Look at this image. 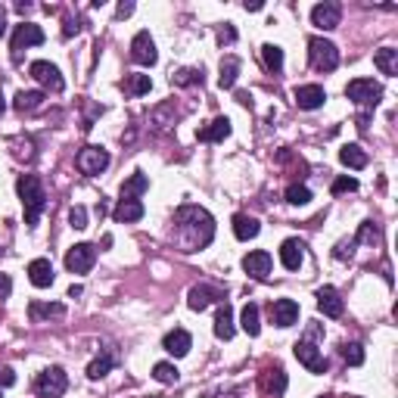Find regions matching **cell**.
<instances>
[{
  "mask_svg": "<svg viewBox=\"0 0 398 398\" xmlns=\"http://www.w3.org/2000/svg\"><path fill=\"white\" fill-rule=\"evenodd\" d=\"M175 237L184 246V252L206 249L215 240V218L202 206H181L175 212Z\"/></svg>",
  "mask_w": 398,
  "mask_h": 398,
  "instance_id": "cell-1",
  "label": "cell"
},
{
  "mask_svg": "<svg viewBox=\"0 0 398 398\" xmlns=\"http://www.w3.org/2000/svg\"><path fill=\"white\" fill-rule=\"evenodd\" d=\"M346 97L352 100L355 106H361V115H358V128L364 131V128H368L370 112L377 109L380 100H383V88H380L373 78H355V81H349Z\"/></svg>",
  "mask_w": 398,
  "mask_h": 398,
  "instance_id": "cell-2",
  "label": "cell"
},
{
  "mask_svg": "<svg viewBox=\"0 0 398 398\" xmlns=\"http://www.w3.org/2000/svg\"><path fill=\"white\" fill-rule=\"evenodd\" d=\"M16 190H19L22 209H25V224L28 228H35V224L41 221L44 209H47V193H44L41 177L37 175H22L19 184H16Z\"/></svg>",
  "mask_w": 398,
  "mask_h": 398,
  "instance_id": "cell-3",
  "label": "cell"
},
{
  "mask_svg": "<svg viewBox=\"0 0 398 398\" xmlns=\"http://www.w3.org/2000/svg\"><path fill=\"white\" fill-rule=\"evenodd\" d=\"M308 59H311V69H317V72H333V69L339 66V50H336V44L327 41V37H311Z\"/></svg>",
  "mask_w": 398,
  "mask_h": 398,
  "instance_id": "cell-4",
  "label": "cell"
},
{
  "mask_svg": "<svg viewBox=\"0 0 398 398\" xmlns=\"http://www.w3.org/2000/svg\"><path fill=\"white\" fill-rule=\"evenodd\" d=\"M66 389H69V377L62 368H47V370L37 373V380H35L37 398H62Z\"/></svg>",
  "mask_w": 398,
  "mask_h": 398,
  "instance_id": "cell-5",
  "label": "cell"
},
{
  "mask_svg": "<svg viewBox=\"0 0 398 398\" xmlns=\"http://www.w3.org/2000/svg\"><path fill=\"white\" fill-rule=\"evenodd\" d=\"M109 165V153L103 146H84L81 153L75 156V168L81 171V175H100V171H106Z\"/></svg>",
  "mask_w": 398,
  "mask_h": 398,
  "instance_id": "cell-6",
  "label": "cell"
},
{
  "mask_svg": "<svg viewBox=\"0 0 398 398\" xmlns=\"http://www.w3.org/2000/svg\"><path fill=\"white\" fill-rule=\"evenodd\" d=\"M286 383H290V380H286V373H283L280 364H274V368H264L259 373V392H262V398H283Z\"/></svg>",
  "mask_w": 398,
  "mask_h": 398,
  "instance_id": "cell-7",
  "label": "cell"
},
{
  "mask_svg": "<svg viewBox=\"0 0 398 398\" xmlns=\"http://www.w3.org/2000/svg\"><path fill=\"white\" fill-rule=\"evenodd\" d=\"M93 262H97V249L90 243H75L66 252V268L72 271V274H88L93 268Z\"/></svg>",
  "mask_w": 398,
  "mask_h": 398,
  "instance_id": "cell-8",
  "label": "cell"
},
{
  "mask_svg": "<svg viewBox=\"0 0 398 398\" xmlns=\"http://www.w3.org/2000/svg\"><path fill=\"white\" fill-rule=\"evenodd\" d=\"M35 44H44V31L37 28V25H31V22H22V25H16L13 31V59L19 62L22 59V50L25 47H35Z\"/></svg>",
  "mask_w": 398,
  "mask_h": 398,
  "instance_id": "cell-9",
  "label": "cell"
},
{
  "mask_svg": "<svg viewBox=\"0 0 398 398\" xmlns=\"http://www.w3.org/2000/svg\"><path fill=\"white\" fill-rule=\"evenodd\" d=\"M293 352H295V358H299V364H305L311 373H327V358L321 355V349H317L311 339L295 342Z\"/></svg>",
  "mask_w": 398,
  "mask_h": 398,
  "instance_id": "cell-10",
  "label": "cell"
},
{
  "mask_svg": "<svg viewBox=\"0 0 398 398\" xmlns=\"http://www.w3.org/2000/svg\"><path fill=\"white\" fill-rule=\"evenodd\" d=\"M28 72H31V78H35L37 84H44L47 90H53V93L62 90V75H59V69L53 66V62L37 59V62H31L28 66Z\"/></svg>",
  "mask_w": 398,
  "mask_h": 398,
  "instance_id": "cell-11",
  "label": "cell"
},
{
  "mask_svg": "<svg viewBox=\"0 0 398 398\" xmlns=\"http://www.w3.org/2000/svg\"><path fill=\"white\" fill-rule=\"evenodd\" d=\"M131 59H134L137 66H156L159 53H156V44H153L150 31H137L134 35V41H131Z\"/></svg>",
  "mask_w": 398,
  "mask_h": 398,
  "instance_id": "cell-12",
  "label": "cell"
},
{
  "mask_svg": "<svg viewBox=\"0 0 398 398\" xmlns=\"http://www.w3.org/2000/svg\"><path fill=\"white\" fill-rule=\"evenodd\" d=\"M339 19H342V6L339 4H317L315 10H311V25H317L324 31L336 28Z\"/></svg>",
  "mask_w": 398,
  "mask_h": 398,
  "instance_id": "cell-13",
  "label": "cell"
},
{
  "mask_svg": "<svg viewBox=\"0 0 398 398\" xmlns=\"http://www.w3.org/2000/svg\"><path fill=\"white\" fill-rule=\"evenodd\" d=\"M243 271L249 277L255 280H264L271 274V252H264V249H255V252H249L243 259Z\"/></svg>",
  "mask_w": 398,
  "mask_h": 398,
  "instance_id": "cell-14",
  "label": "cell"
},
{
  "mask_svg": "<svg viewBox=\"0 0 398 398\" xmlns=\"http://www.w3.org/2000/svg\"><path fill=\"white\" fill-rule=\"evenodd\" d=\"M271 321L277 327H293L299 321V305H295L293 299H277L271 302Z\"/></svg>",
  "mask_w": 398,
  "mask_h": 398,
  "instance_id": "cell-15",
  "label": "cell"
},
{
  "mask_svg": "<svg viewBox=\"0 0 398 398\" xmlns=\"http://www.w3.org/2000/svg\"><path fill=\"white\" fill-rule=\"evenodd\" d=\"M218 299H224V293L215 290V286H193V290L187 293V305H190L193 311H206Z\"/></svg>",
  "mask_w": 398,
  "mask_h": 398,
  "instance_id": "cell-16",
  "label": "cell"
},
{
  "mask_svg": "<svg viewBox=\"0 0 398 398\" xmlns=\"http://www.w3.org/2000/svg\"><path fill=\"white\" fill-rule=\"evenodd\" d=\"M327 100V93L321 84H302V88H295V106L299 109H321Z\"/></svg>",
  "mask_w": 398,
  "mask_h": 398,
  "instance_id": "cell-17",
  "label": "cell"
},
{
  "mask_svg": "<svg viewBox=\"0 0 398 398\" xmlns=\"http://www.w3.org/2000/svg\"><path fill=\"white\" fill-rule=\"evenodd\" d=\"M162 349H165L168 355H175V358H184V355L193 349V339H190V333L177 327V330L165 333V339H162Z\"/></svg>",
  "mask_w": 398,
  "mask_h": 398,
  "instance_id": "cell-18",
  "label": "cell"
},
{
  "mask_svg": "<svg viewBox=\"0 0 398 398\" xmlns=\"http://www.w3.org/2000/svg\"><path fill=\"white\" fill-rule=\"evenodd\" d=\"M28 280L37 286V290H47V286H53L57 274H53L50 259H35V262H31V264H28Z\"/></svg>",
  "mask_w": 398,
  "mask_h": 398,
  "instance_id": "cell-19",
  "label": "cell"
},
{
  "mask_svg": "<svg viewBox=\"0 0 398 398\" xmlns=\"http://www.w3.org/2000/svg\"><path fill=\"white\" fill-rule=\"evenodd\" d=\"M317 308H321L327 317H342V311H346L339 293L333 290V286H321V290H317Z\"/></svg>",
  "mask_w": 398,
  "mask_h": 398,
  "instance_id": "cell-20",
  "label": "cell"
},
{
  "mask_svg": "<svg viewBox=\"0 0 398 398\" xmlns=\"http://www.w3.org/2000/svg\"><path fill=\"white\" fill-rule=\"evenodd\" d=\"M197 137L202 140V144H221L224 137H230V119L218 115L215 122H209L202 131H197Z\"/></svg>",
  "mask_w": 398,
  "mask_h": 398,
  "instance_id": "cell-21",
  "label": "cell"
},
{
  "mask_svg": "<svg viewBox=\"0 0 398 398\" xmlns=\"http://www.w3.org/2000/svg\"><path fill=\"white\" fill-rule=\"evenodd\" d=\"M144 202L140 199H119V206H115V212H112V218L119 224H134V221H140L144 218Z\"/></svg>",
  "mask_w": 398,
  "mask_h": 398,
  "instance_id": "cell-22",
  "label": "cell"
},
{
  "mask_svg": "<svg viewBox=\"0 0 398 398\" xmlns=\"http://www.w3.org/2000/svg\"><path fill=\"white\" fill-rule=\"evenodd\" d=\"M44 90H19L16 93V112H22V115H28V112H37V109L44 106Z\"/></svg>",
  "mask_w": 398,
  "mask_h": 398,
  "instance_id": "cell-23",
  "label": "cell"
},
{
  "mask_svg": "<svg viewBox=\"0 0 398 398\" xmlns=\"http://www.w3.org/2000/svg\"><path fill=\"white\" fill-rule=\"evenodd\" d=\"M302 246L299 240H283V246H280V262H283V268L286 271H295L302 264V259H305V252H302Z\"/></svg>",
  "mask_w": 398,
  "mask_h": 398,
  "instance_id": "cell-24",
  "label": "cell"
},
{
  "mask_svg": "<svg viewBox=\"0 0 398 398\" xmlns=\"http://www.w3.org/2000/svg\"><path fill=\"white\" fill-rule=\"evenodd\" d=\"M146 190H150V177H146L144 171H134V175L122 184V199H140Z\"/></svg>",
  "mask_w": 398,
  "mask_h": 398,
  "instance_id": "cell-25",
  "label": "cell"
},
{
  "mask_svg": "<svg viewBox=\"0 0 398 398\" xmlns=\"http://www.w3.org/2000/svg\"><path fill=\"white\" fill-rule=\"evenodd\" d=\"M259 221H255V218L252 215H233V237H237V240H243V243H246V240H255V237H259Z\"/></svg>",
  "mask_w": 398,
  "mask_h": 398,
  "instance_id": "cell-26",
  "label": "cell"
},
{
  "mask_svg": "<svg viewBox=\"0 0 398 398\" xmlns=\"http://www.w3.org/2000/svg\"><path fill=\"white\" fill-rule=\"evenodd\" d=\"M215 336L218 339H230L233 336V308L228 302L218 305V315H215Z\"/></svg>",
  "mask_w": 398,
  "mask_h": 398,
  "instance_id": "cell-27",
  "label": "cell"
},
{
  "mask_svg": "<svg viewBox=\"0 0 398 398\" xmlns=\"http://www.w3.org/2000/svg\"><path fill=\"white\" fill-rule=\"evenodd\" d=\"M240 327H243L249 336H259V333H262L259 305H255V302H246V305H243V311H240Z\"/></svg>",
  "mask_w": 398,
  "mask_h": 398,
  "instance_id": "cell-28",
  "label": "cell"
},
{
  "mask_svg": "<svg viewBox=\"0 0 398 398\" xmlns=\"http://www.w3.org/2000/svg\"><path fill=\"white\" fill-rule=\"evenodd\" d=\"M339 162L349 168H368V153H364L358 144H346L339 150Z\"/></svg>",
  "mask_w": 398,
  "mask_h": 398,
  "instance_id": "cell-29",
  "label": "cell"
},
{
  "mask_svg": "<svg viewBox=\"0 0 398 398\" xmlns=\"http://www.w3.org/2000/svg\"><path fill=\"white\" fill-rule=\"evenodd\" d=\"M373 66H377L383 75H398V50H392V47L377 50L373 53Z\"/></svg>",
  "mask_w": 398,
  "mask_h": 398,
  "instance_id": "cell-30",
  "label": "cell"
},
{
  "mask_svg": "<svg viewBox=\"0 0 398 398\" xmlns=\"http://www.w3.org/2000/svg\"><path fill=\"white\" fill-rule=\"evenodd\" d=\"M240 66H243V62H240L237 57H224V59H221V75H218V84H221L224 90H230L233 84H237Z\"/></svg>",
  "mask_w": 398,
  "mask_h": 398,
  "instance_id": "cell-31",
  "label": "cell"
},
{
  "mask_svg": "<svg viewBox=\"0 0 398 398\" xmlns=\"http://www.w3.org/2000/svg\"><path fill=\"white\" fill-rule=\"evenodd\" d=\"M262 59H264V69H268V72H274V75L283 72V50H280L277 44H264Z\"/></svg>",
  "mask_w": 398,
  "mask_h": 398,
  "instance_id": "cell-32",
  "label": "cell"
},
{
  "mask_svg": "<svg viewBox=\"0 0 398 398\" xmlns=\"http://www.w3.org/2000/svg\"><path fill=\"white\" fill-rule=\"evenodd\" d=\"M112 364H115L112 352H103V355H97V358H93V361L88 364V377H90V380H100V377H106V373L112 370Z\"/></svg>",
  "mask_w": 398,
  "mask_h": 398,
  "instance_id": "cell-33",
  "label": "cell"
},
{
  "mask_svg": "<svg viewBox=\"0 0 398 398\" xmlns=\"http://www.w3.org/2000/svg\"><path fill=\"white\" fill-rule=\"evenodd\" d=\"M175 88H190V84H202V69H181V72L171 75Z\"/></svg>",
  "mask_w": 398,
  "mask_h": 398,
  "instance_id": "cell-34",
  "label": "cell"
},
{
  "mask_svg": "<svg viewBox=\"0 0 398 398\" xmlns=\"http://www.w3.org/2000/svg\"><path fill=\"white\" fill-rule=\"evenodd\" d=\"M124 88H128L131 97H144V93H150L153 81L150 75H128V81H124Z\"/></svg>",
  "mask_w": 398,
  "mask_h": 398,
  "instance_id": "cell-35",
  "label": "cell"
},
{
  "mask_svg": "<svg viewBox=\"0 0 398 398\" xmlns=\"http://www.w3.org/2000/svg\"><path fill=\"white\" fill-rule=\"evenodd\" d=\"M28 315L35 317V321H41V317H62L66 315V308L62 305H44V302H31Z\"/></svg>",
  "mask_w": 398,
  "mask_h": 398,
  "instance_id": "cell-36",
  "label": "cell"
},
{
  "mask_svg": "<svg viewBox=\"0 0 398 398\" xmlns=\"http://www.w3.org/2000/svg\"><path fill=\"white\" fill-rule=\"evenodd\" d=\"M153 377L156 380H159V383H177V377H181V373H177V368H175V364H168V361H159V364H156V368H153Z\"/></svg>",
  "mask_w": 398,
  "mask_h": 398,
  "instance_id": "cell-37",
  "label": "cell"
},
{
  "mask_svg": "<svg viewBox=\"0 0 398 398\" xmlns=\"http://www.w3.org/2000/svg\"><path fill=\"white\" fill-rule=\"evenodd\" d=\"M355 243H368V246H373V243H380V228L373 221H364L361 228H358V237H355Z\"/></svg>",
  "mask_w": 398,
  "mask_h": 398,
  "instance_id": "cell-38",
  "label": "cell"
},
{
  "mask_svg": "<svg viewBox=\"0 0 398 398\" xmlns=\"http://www.w3.org/2000/svg\"><path fill=\"white\" fill-rule=\"evenodd\" d=\"M286 202H290V206H308V202H311V190H308V187H302V184H293L290 190H286Z\"/></svg>",
  "mask_w": 398,
  "mask_h": 398,
  "instance_id": "cell-39",
  "label": "cell"
},
{
  "mask_svg": "<svg viewBox=\"0 0 398 398\" xmlns=\"http://www.w3.org/2000/svg\"><path fill=\"white\" fill-rule=\"evenodd\" d=\"M342 358H346L352 368H361L364 364V346L361 342H349V346H342Z\"/></svg>",
  "mask_w": 398,
  "mask_h": 398,
  "instance_id": "cell-40",
  "label": "cell"
},
{
  "mask_svg": "<svg viewBox=\"0 0 398 398\" xmlns=\"http://www.w3.org/2000/svg\"><path fill=\"white\" fill-rule=\"evenodd\" d=\"M69 224H72L75 230L88 228V209H84V206H72V209H69Z\"/></svg>",
  "mask_w": 398,
  "mask_h": 398,
  "instance_id": "cell-41",
  "label": "cell"
},
{
  "mask_svg": "<svg viewBox=\"0 0 398 398\" xmlns=\"http://www.w3.org/2000/svg\"><path fill=\"white\" fill-rule=\"evenodd\" d=\"M330 190H333V197H339V193H352V190H358V181L355 177H336Z\"/></svg>",
  "mask_w": 398,
  "mask_h": 398,
  "instance_id": "cell-42",
  "label": "cell"
},
{
  "mask_svg": "<svg viewBox=\"0 0 398 398\" xmlns=\"http://www.w3.org/2000/svg\"><path fill=\"white\" fill-rule=\"evenodd\" d=\"M355 252V240H342V243H336V249H333V259H352Z\"/></svg>",
  "mask_w": 398,
  "mask_h": 398,
  "instance_id": "cell-43",
  "label": "cell"
},
{
  "mask_svg": "<svg viewBox=\"0 0 398 398\" xmlns=\"http://www.w3.org/2000/svg\"><path fill=\"white\" fill-rule=\"evenodd\" d=\"M218 41H221V44H233V41H237V28H233V25H224L221 31H218Z\"/></svg>",
  "mask_w": 398,
  "mask_h": 398,
  "instance_id": "cell-44",
  "label": "cell"
},
{
  "mask_svg": "<svg viewBox=\"0 0 398 398\" xmlns=\"http://www.w3.org/2000/svg\"><path fill=\"white\" fill-rule=\"evenodd\" d=\"M10 293H13V280H10V274H0V299H6Z\"/></svg>",
  "mask_w": 398,
  "mask_h": 398,
  "instance_id": "cell-45",
  "label": "cell"
},
{
  "mask_svg": "<svg viewBox=\"0 0 398 398\" xmlns=\"http://www.w3.org/2000/svg\"><path fill=\"white\" fill-rule=\"evenodd\" d=\"M16 383V373L10 368H0V386H13Z\"/></svg>",
  "mask_w": 398,
  "mask_h": 398,
  "instance_id": "cell-46",
  "label": "cell"
},
{
  "mask_svg": "<svg viewBox=\"0 0 398 398\" xmlns=\"http://www.w3.org/2000/svg\"><path fill=\"white\" fill-rule=\"evenodd\" d=\"M131 13H134V4H119V10H115V16H119V19H128Z\"/></svg>",
  "mask_w": 398,
  "mask_h": 398,
  "instance_id": "cell-47",
  "label": "cell"
},
{
  "mask_svg": "<svg viewBox=\"0 0 398 398\" xmlns=\"http://www.w3.org/2000/svg\"><path fill=\"white\" fill-rule=\"evenodd\" d=\"M78 35V25H75V19H66V28H62V37H72Z\"/></svg>",
  "mask_w": 398,
  "mask_h": 398,
  "instance_id": "cell-48",
  "label": "cell"
},
{
  "mask_svg": "<svg viewBox=\"0 0 398 398\" xmlns=\"http://www.w3.org/2000/svg\"><path fill=\"white\" fill-rule=\"evenodd\" d=\"M4 35H6V10L0 6V37H4Z\"/></svg>",
  "mask_w": 398,
  "mask_h": 398,
  "instance_id": "cell-49",
  "label": "cell"
},
{
  "mask_svg": "<svg viewBox=\"0 0 398 398\" xmlns=\"http://www.w3.org/2000/svg\"><path fill=\"white\" fill-rule=\"evenodd\" d=\"M243 10H249V13H259V10H262V4H259V0H255V4H243Z\"/></svg>",
  "mask_w": 398,
  "mask_h": 398,
  "instance_id": "cell-50",
  "label": "cell"
},
{
  "mask_svg": "<svg viewBox=\"0 0 398 398\" xmlns=\"http://www.w3.org/2000/svg\"><path fill=\"white\" fill-rule=\"evenodd\" d=\"M84 290H81V286H72V290H69V299H78V295H81Z\"/></svg>",
  "mask_w": 398,
  "mask_h": 398,
  "instance_id": "cell-51",
  "label": "cell"
},
{
  "mask_svg": "<svg viewBox=\"0 0 398 398\" xmlns=\"http://www.w3.org/2000/svg\"><path fill=\"white\" fill-rule=\"evenodd\" d=\"M6 112V100H4V93H0V115Z\"/></svg>",
  "mask_w": 398,
  "mask_h": 398,
  "instance_id": "cell-52",
  "label": "cell"
},
{
  "mask_svg": "<svg viewBox=\"0 0 398 398\" xmlns=\"http://www.w3.org/2000/svg\"><path fill=\"white\" fill-rule=\"evenodd\" d=\"M352 398H358V395H352Z\"/></svg>",
  "mask_w": 398,
  "mask_h": 398,
  "instance_id": "cell-53",
  "label": "cell"
}]
</instances>
